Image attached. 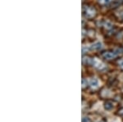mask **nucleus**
<instances>
[{"instance_id":"obj_1","label":"nucleus","mask_w":123,"mask_h":122,"mask_svg":"<svg viewBox=\"0 0 123 122\" xmlns=\"http://www.w3.org/2000/svg\"><path fill=\"white\" fill-rule=\"evenodd\" d=\"M83 13L86 19H94L97 15V10L95 7L90 5H83Z\"/></svg>"},{"instance_id":"obj_2","label":"nucleus","mask_w":123,"mask_h":122,"mask_svg":"<svg viewBox=\"0 0 123 122\" xmlns=\"http://www.w3.org/2000/svg\"><path fill=\"white\" fill-rule=\"evenodd\" d=\"M101 56H102L103 58L106 59L108 61H112L117 58V53L112 52V51H104V52H102Z\"/></svg>"},{"instance_id":"obj_3","label":"nucleus","mask_w":123,"mask_h":122,"mask_svg":"<svg viewBox=\"0 0 123 122\" xmlns=\"http://www.w3.org/2000/svg\"><path fill=\"white\" fill-rule=\"evenodd\" d=\"M94 59L89 56H84L82 59V62L85 65H94Z\"/></svg>"},{"instance_id":"obj_4","label":"nucleus","mask_w":123,"mask_h":122,"mask_svg":"<svg viewBox=\"0 0 123 122\" xmlns=\"http://www.w3.org/2000/svg\"><path fill=\"white\" fill-rule=\"evenodd\" d=\"M102 26L104 27V28L105 29H107V30H110V29H112L113 25H112V24L110 22V21H104V22H103Z\"/></svg>"},{"instance_id":"obj_5","label":"nucleus","mask_w":123,"mask_h":122,"mask_svg":"<svg viewBox=\"0 0 123 122\" xmlns=\"http://www.w3.org/2000/svg\"><path fill=\"white\" fill-rule=\"evenodd\" d=\"M123 4V0H113L111 7L112 8H117V7H120L121 5Z\"/></svg>"},{"instance_id":"obj_6","label":"nucleus","mask_w":123,"mask_h":122,"mask_svg":"<svg viewBox=\"0 0 123 122\" xmlns=\"http://www.w3.org/2000/svg\"><path fill=\"white\" fill-rule=\"evenodd\" d=\"M91 48H92L93 50H100V49L102 48V44H101L100 42H96L95 44L92 45Z\"/></svg>"},{"instance_id":"obj_7","label":"nucleus","mask_w":123,"mask_h":122,"mask_svg":"<svg viewBox=\"0 0 123 122\" xmlns=\"http://www.w3.org/2000/svg\"><path fill=\"white\" fill-rule=\"evenodd\" d=\"M113 2V0H98V3H99L100 5H108L109 3H112Z\"/></svg>"},{"instance_id":"obj_8","label":"nucleus","mask_w":123,"mask_h":122,"mask_svg":"<svg viewBox=\"0 0 123 122\" xmlns=\"http://www.w3.org/2000/svg\"><path fill=\"white\" fill-rule=\"evenodd\" d=\"M116 37H117V39H119V40H122V39H123V29H121L119 32H117Z\"/></svg>"},{"instance_id":"obj_9","label":"nucleus","mask_w":123,"mask_h":122,"mask_svg":"<svg viewBox=\"0 0 123 122\" xmlns=\"http://www.w3.org/2000/svg\"><path fill=\"white\" fill-rule=\"evenodd\" d=\"M90 85L92 86V87H94V86H97V85H98V80H97L96 79L92 80H91V82H90Z\"/></svg>"},{"instance_id":"obj_10","label":"nucleus","mask_w":123,"mask_h":122,"mask_svg":"<svg viewBox=\"0 0 123 122\" xmlns=\"http://www.w3.org/2000/svg\"><path fill=\"white\" fill-rule=\"evenodd\" d=\"M117 64L119 65V66H121V67H123V58L119 59L118 62H117Z\"/></svg>"},{"instance_id":"obj_11","label":"nucleus","mask_w":123,"mask_h":122,"mask_svg":"<svg viewBox=\"0 0 123 122\" xmlns=\"http://www.w3.org/2000/svg\"><path fill=\"white\" fill-rule=\"evenodd\" d=\"M122 20H123V14H122Z\"/></svg>"}]
</instances>
